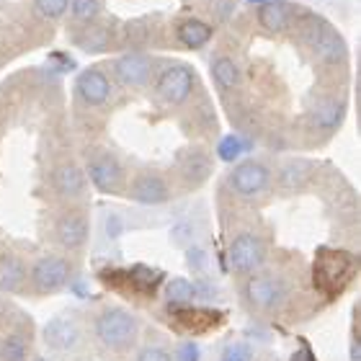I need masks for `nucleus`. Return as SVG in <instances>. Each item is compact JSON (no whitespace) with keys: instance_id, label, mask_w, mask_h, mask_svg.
Returning a JSON list of instances; mask_svg holds the SVG:
<instances>
[{"instance_id":"1","label":"nucleus","mask_w":361,"mask_h":361,"mask_svg":"<svg viewBox=\"0 0 361 361\" xmlns=\"http://www.w3.org/2000/svg\"><path fill=\"white\" fill-rule=\"evenodd\" d=\"M359 274V258L351 250L343 248H317L315 264H312V286L333 302L346 292L351 281Z\"/></svg>"},{"instance_id":"2","label":"nucleus","mask_w":361,"mask_h":361,"mask_svg":"<svg viewBox=\"0 0 361 361\" xmlns=\"http://www.w3.org/2000/svg\"><path fill=\"white\" fill-rule=\"evenodd\" d=\"M140 317L119 305H106L93 317V336L98 346L111 354H127L140 341Z\"/></svg>"},{"instance_id":"3","label":"nucleus","mask_w":361,"mask_h":361,"mask_svg":"<svg viewBox=\"0 0 361 361\" xmlns=\"http://www.w3.org/2000/svg\"><path fill=\"white\" fill-rule=\"evenodd\" d=\"M101 284L114 289V292L124 294V297H132V300H152L158 294L160 284L166 281V274L160 269H152V266L135 264L129 269H116V266H109L98 274Z\"/></svg>"},{"instance_id":"4","label":"nucleus","mask_w":361,"mask_h":361,"mask_svg":"<svg viewBox=\"0 0 361 361\" xmlns=\"http://www.w3.org/2000/svg\"><path fill=\"white\" fill-rule=\"evenodd\" d=\"M227 191L245 202H258L274 188V173L264 160L245 158L233 163V168L225 176Z\"/></svg>"},{"instance_id":"5","label":"nucleus","mask_w":361,"mask_h":361,"mask_svg":"<svg viewBox=\"0 0 361 361\" xmlns=\"http://www.w3.org/2000/svg\"><path fill=\"white\" fill-rule=\"evenodd\" d=\"M286 294H289V281L281 274L271 271H253L243 284V302L253 312H276L286 302Z\"/></svg>"},{"instance_id":"6","label":"nucleus","mask_w":361,"mask_h":361,"mask_svg":"<svg viewBox=\"0 0 361 361\" xmlns=\"http://www.w3.org/2000/svg\"><path fill=\"white\" fill-rule=\"evenodd\" d=\"M73 284V261L60 253H47L31 264L26 274V286L37 297H49Z\"/></svg>"},{"instance_id":"7","label":"nucleus","mask_w":361,"mask_h":361,"mask_svg":"<svg viewBox=\"0 0 361 361\" xmlns=\"http://www.w3.org/2000/svg\"><path fill=\"white\" fill-rule=\"evenodd\" d=\"M269 256V240L258 230H240L227 245V261L238 276H248L264 269Z\"/></svg>"},{"instance_id":"8","label":"nucleus","mask_w":361,"mask_h":361,"mask_svg":"<svg viewBox=\"0 0 361 361\" xmlns=\"http://www.w3.org/2000/svg\"><path fill=\"white\" fill-rule=\"evenodd\" d=\"M85 178L101 194H124L127 173L121 160L109 150H90L85 155Z\"/></svg>"},{"instance_id":"9","label":"nucleus","mask_w":361,"mask_h":361,"mask_svg":"<svg viewBox=\"0 0 361 361\" xmlns=\"http://www.w3.org/2000/svg\"><path fill=\"white\" fill-rule=\"evenodd\" d=\"M124 196L129 202L142 204V207H163V204L173 199V188H171V180H168V176L163 171L142 168L132 178H127Z\"/></svg>"},{"instance_id":"10","label":"nucleus","mask_w":361,"mask_h":361,"mask_svg":"<svg viewBox=\"0 0 361 361\" xmlns=\"http://www.w3.org/2000/svg\"><path fill=\"white\" fill-rule=\"evenodd\" d=\"M168 320L188 336H204V333L219 331L227 323V312L219 307H202V305L186 302V305H168Z\"/></svg>"},{"instance_id":"11","label":"nucleus","mask_w":361,"mask_h":361,"mask_svg":"<svg viewBox=\"0 0 361 361\" xmlns=\"http://www.w3.org/2000/svg\"><path fill=\"white\" fill-rule=\"evenodd\" d=\"M90 238V217L80 204H68L54 217V243L65 253H83Z\"/></svg>"},{"instance_id":"12","label":"nucleus","mask_w":361,"mask_h":361,"mask_svg":"<svg viewBox=\"0 0 361 361\" xmlns=\"http://www.w3.org/2000/svg\"><path fill=\"white\" fill-rule=\"evenodd\" d=\"M305 39H307L310 49L323 65H338L346 60V42L341 39V34L333 29L331 23L312 18L310 26L305 29Z\"/></svg>"},{"instance_id":"13","label":"nucleus","mask_w":361,"mask_h":361,"mask_svg":"<svg viewBox=\"0 0 361 361\" xmlns=\"http://www.w3.org/2000/svg\"><path fill=\"white\" fill-rule=\"evenodd\" d=\"M176 171H178V180L186 188H199L212 178L214 171V155L207 147L191 145L176 155Z\"/></svg>"},{"instance_id":"14","label":"nucleus","mask_w":361,"mask_h":361,"mask_svg":"<svg viewBox=\"0 0 361 361\" xmlns=\"http://www.w3.org/2000/svg\"><path fill=\"white\" fill-rule=\"evenodd\" d=\"M194 83H196V75L191 73L188 65H168L158 75L155 93L160 96V101H166L171 106H180L191 98Z\"/></svg>"},{"instance_id":"15","label":"nucleus","mask_w":361,"mask_h":361,"mask_svg":"<svg viewBox=\"0 0 361 361\" xmlns=\"http://www.w3.org/2000/svg\"><path fill=\"white\" fill-rule=\"evenodd\" d=\"M42 338L52 351L70 354V351L80 348V343H83V328H80L75 315H54L47 320Z\"/></svg>"},{"instance_id":"16","label":"nucleus","mask_w":361,"mask_h":361,"mask_svg":"<svg viewBox=\"0 0 361 361\" xmlns=\"http://www.w3.org/2000/svg\"><path fill=\"white\" fill-rule=\"evenodd\" d=\"M49 188L60 196L62 202H78L88 188V178H85L83 166H78L75 160H62L52 168L49 173Z\"/></svg>"},{"instance_id":"17","label":"nucleus","mask_w":361,"mask_h":361,"mask_svg":"<svg viewBox=\"0 0 361 361\" xmlns=\"http://www.w3.org/2000/svg\"><path fill=\"white\" fill-rule=\"evenodd\" d=\"M114 73H116L121 85H127V88H145L152 75V60L142 52L121 54L119 60L114 62Z\"/></svg>"},{"instance_id":"18","label":"nucleus","mask_w":361,"mask_h":361,"mask_svg":"<svg viewBox=\"0 0 361 361\" xmlns=\"http://www.w3.org/2000/svg\"><path fill=\"white\" fill-rule=\"evenodd\" d=\"M75 90H78V98H80L85 106H104V104H109V98H111V80L106 78L104 70L90 68L78 75Z\"/></svg>"},{"instance_id":"19","label":"nucleus","mask_w":361,"mask_h":361,"mask_svg":"<svg viewBox=\"0 0 361 361\" xmlns=\"http://www.w3.org/2000/svg\"><path fill=\"white\" fill-rule=\"evenodd\" d=\"M26 274L29 266L18 253H0V292L18 294L26 286Z\"/></svg>"},{"instance_id":"20","label":"nucleus","mask_w":361,"mask_h":361,"mask_svg":"<svg viewBox=\"0 0 361 361\" xmlns=\"http://www.w3.org/2000/svg\"><path fill=\"white\" fill-rule=\"evenodd\" d=\"M312 171H315V166H312L310 160H286V163H281V168H279V173H276L279 191L292 194V191L302 188L310 180Z\"/></svg>"},{"instance_id":"21","label":"nucleus","mask_w":361,"mask_h":361,"mask_svg":"<svg viewBox=\"0 0 361 361\" xmlns=\"http://www.w3.org/2000/svg\"><path fill=\"white\" fill-rule=\"evenodd\" d=\"M292 16H294V6H289L284 0H269L264 6H258V21L271 34L284 31L292 23Z\"/></svg>"},{"instance_id":"22","label":"nucleus","mask_w":361,"mask_h":361,"mask_svg":"<svg viewBox=\"0 0 361 361\" xmlns=\"http://www.w3.org/2000/svg\"><path fill=\"white\" fill-rule=\"evenodd\" d=\"M343 114H346V104L338 101V98H323L317 101L312 114H310V121L315 129H323V132H333L343 121Z\"/></svg>"},{"instance_id":"23","label":"nucleus","mask_w":361,"mask_h":361,"mask_svg":"<svg viewBox=\"0 0 361 361\" xmlns=\"http://www.w3.org/2000/svg\"><path fill=\"white\" fill-rule=\"evenodd\" d=\"M212 34H214V29L209 23L199 21V18H188L176 29V37L186 49H202L204 44H209Z\"/></svg>"},{"instance_id":"24","label":"nucleus","mask_w":361,"mask_h":361,"mask_svg":"<svg viewBox=\"0 0 361 361\" xmlns=\"http://www.w3.org/2000/svg\"><path fill=\"white\" fill-rule=\"evenodd\" d=\"M29 348L31 338L23 331L8 333L6 338H0V361H26Z\"/></svg>"},{"instance_id":"25","label":"nucleus","mask_w":361,"mask_h":361,"mask_svg":"<svg viewBox=\"0 0 361 361\" xmlns=\"http://www.w3.org/2000/svg\"><path fill=\"white\" fill-rule=\"evenodd\" d=\"M212 78L222 90H233L240 85V68L230 57H217L212 60Z\"/></svg>"},{"instance_id":"26","label":"nucleus","mask_w":361,"mask_h":361,"mask_svg":"<svg viewBox=\"0 0 361 361\" xmlns=\"http://www.w3.org/2000/svg\"><path fill=\"white\" fill-rule=\"evenodd\" d=\"M163 292H166L168 305H186V302H194V281H188L183 276H173L166 281Z\"/></svg>"},{"instance_id":"27","label":"nucleus","mask_w":361,"mask_h":361,"mask_svg":"<svg viewBox=\"0 0 361 361\" xmlns=\"http://www.w3.org/2000/svg\"><path fill=\"white\" fill-rule=\"evenodd\" d=\"M245 147H248V145L243 142L240 137L227 135V137H222V140H219V145H217V158L225 160V163H238V160H240V155L245 152Z\"/></svg>"},{"instance_id":"28","label":"nucleus","mask_w":361,"mask_h":361,"mask_svg":"<svg viewBox=\"0 0 361 361\" xmlns=\"http://www.w3.org/2000/svg\"><path fill=\"white\" fill-rule=\"evenodd\" d=\"M78 44L83 47L85 52H104L109 47V37H106L104 29H88L83 37L78 39Z\"/></svg>"},{"instance_id":"29","label":"nucleus","mask_w":361,"mask_h":361,"mask_svg":"<svg viewBox=\"0 0 361 361\" xmlns=\"http://www.w3.org/2000/svg\"><path fill=\"white\" fill-rule=\"evenodd\" d=\"M68 8L78 21H93L101 13V0H73Z\"/></svg>"},{"instance_id":"30","label":"nucleus","mask_w":361,"mask_h":361,"mask_svg":"<svg viewBox=\"0 0 361 361\" xmlns=\"http://www.w3.org/2000/svg\"><path fill=\"white\" fill-rule=\"evenodd\" d=\"M171 240H173L176 245H180V248L191 245V243L196 240L194 222H191V219H180L178 225H173V230H171Z\"/></svg>"},{"instance_id":"31","label":"nucleus","mask_w":361,"mask_h":361,"mask_svg":"<svg viewBox=\"0 0 361 361\" xmlns=\"http://www.w3.org/2000/svg\"><path fill=\"white\" fill-rule=\"evenodd\" d=\"M34 6H37V11L44 18H62L65 16V11H68L70 0H34Z\"/></svg>"},{"instance_id":"32","label":"nucleus","mask_w":361,"mask_h":361,"mask_svg":"<svg viewBox=\"0 0 361 361\" xmlns=\"http://www.w3.org/2000/svg\"><path fill=\"white\" fill-rule=\"evenodd\" d=\"M171 361H202V348L196 341H180L178 346L173 348Z\"/></svg>"},{"instance_id":"33","label":"nucleus","mask_w":361,"mask_h":361,"mask_svg":"<svg viewBox=\"0 0 361 361\" xmlns=\"http://www.w3.org/2000/svg\"><path fill=\"white\" fill-rule=\"evenodd\" d=\"M135 361H171V351L163 343H147L137 351Z\"/></svg>"},{"instance_id":"34","label":"nucleus","mask_w":361,"mask_h":361,"mask_svg":"<svg viewBox=\"0 0 361 361\" xmlns=\"http://www.w3.org/2000/svg\"><path fill=\"white\" fill-rule=\"evenodd\" d=\"M186 264L191 271H204L207 269V250L199 245V243H191V245H186Z\"/></svg>"},{"instance_id":"35","label":"nucleus","mask_w":361,"mask_h":361,"mask_svg":"<svg viewBox=\"0 0 361 361\" xmlns=\"http://www.w3.org/2000/svg\"><path fill=\"white\" fill-rule=\"evenodd\" d=\"M250 356H253V348H250L248 343H233V346L225 351L222 361H250Z\"/></svg>"},{"instance_id":"36","label":"nucleus","mask_w":361,"mask_h":361,"mask_svg":"<svg viewBox=\"0 0 361 361\" xmlns=\"http://www.w3.org/2000/svg\"><path fill=\"white\" fill-rule=\"evenodd\" d=\"M289 361H317V356H315V351L310 348V343L307 341H300V348L292 354V359Z\"/></svg>"},{"instance_id":"37","label":"nucleus","mask_w":361,"mask_h":361,"mask_svg":"<svg viewBox=\"0 0 361 361\" xmlns=\"http://www.w3.org/2000/svg\"><path fill=\"white\" fill-rule=\"evenodd\" d=\"M245 3H250V6H264V3H269V0H245Z\"/></svg>"},{"instance_id":"38","label":"nucleus","mask_w":361,"mask_h":361,"mask_svg":"<svg viewBox=\"0 0 361 361\" xmlns=\"http://www.w3.org/2000/svg\"><path fill=\"white\" fill-rule=\"evenodd\" d=\"M31 361H49V359H47V356H34Z\"/></svg>"},{"instance_id":"39","label":"nucleus","mask_w":361,"mask_h":361,"mask_svg":"<svg viewBox=\"0 0 361 361\" xmlns=\"http://www.w3.org/2000/svg\"><path fill=\"white\" fill-rule=\"evenodd\" d=\"M256 361H274V359H271V356H258Z\"/></svg>"}]
</instances>
